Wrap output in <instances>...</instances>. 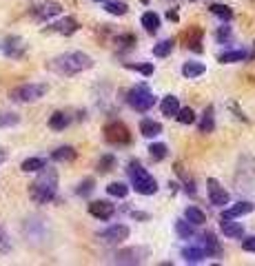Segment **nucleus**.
<instances>
[{
    "label": "nucleus",
    "mask_w": 255,
    "mask_h": 266,
    "mask_svg": "<svg viewBox=\"0 0 255 266\" xmlns=\"http://www.w3.org/2000/svg\"><path fill=\"white\" fill-rule=\"evenodd\" d=\"M49 91V86L44 82H27V84H18L9 91V100L18 102V104H29V102H38L44 94Z\"/></svg>",
    "instance_id": "4"
},
{
    "label": "nucleus",
    "mask_w": 255,
    "mask_h": 266,
    "mask_svg": "<svg viewBox=\"0 0 255 266\" xmlns=\"http://www.w3.org/2000/svg\"><path fill=\"white\" fill-rule=\"evenodd\" d=\"M126 69H131V71H138V74H142V76H153V62H144V64H138V62H124Z\"/></svg>",
    "instance_id": "40"
},
{
    "label": "nucleus",
    "mask_w": 255,
    "mask_h": 266,
    "mask_svg": "<svg viewBox=\"0 0 255 266\" xmlns=\"http://www.w3.org/2000/svg\"><path fill=\"white\" fill-rule=\"evenodd\" d=\"M94 2H104V0H94Z\"/></svg>",
    "instance_id": "48"
},
{
    "label": "nucleus",
    "mask_w": 255,
    "mask_h": 266,
    "mask_svg": "<svg viewBox=\"0 0 255 266\" xmlns=\"http://www.w3.org/2000/svg\"><path fill=\"white\" fill-rule=\"evenodd\" d=\"M216 36H218L220 42H231V27H220Z\"/></svg>",
    "instance_id": "42"
},
{
    "label": "nucleus",
    "mask_w": 255,
    "mask_h": 266,
    "mask_svg": "<svg viewBox=\"0 0 255 266\" xmlns=\"http://www.w3.org/2000/svg\"><path fill=\"white\" fill-rule=\"evenodd\" d=\"M182 258H184V262L200 264L206 258V253H204L202 246H186V248H182Z\"/></svg>",
    "instance_id": "20"
},
{
    "label": "nucleus",
    "mask_w": 255,
    "mask_h": 266,
    "mask_svg": "<svg viewBox=\"0 0 255 266\" xmlns=\"http://www.w3.org/2000/svg\"><path fill=\"white\" fill-rule=\"evenodd\" d=\"M104 9L111 16H124V14L129 12L126 2H120V0H104Z\"/></svg>",
    "instance_id": "31"
},
{
    "label": "nucleus",
    "mask_w": 255,
    "mask_h": 266,
    "mask_svg": "<svg viewBox=\"0 0 255 266\" xmlns=\"http://www.w3.org/2000/svg\"><path fill=\"white\" fill-rule=\"evenodd\" d=\"M166 16H169V20H178V14H176V12H169Z\"/></svg>",
    "instance_id": "47"
},
{
    "label": "nucleus",
    "mask_w": 255,
    "mask_h": 266,
    "mask_svg": "<svg viewBox=\"0 0 255 266\" xmlns=\"http://www.w3.org/2000/svg\"><path fill=\"white\" fill-rule=\"evenodd\" d=\"M126 104L131 106V109H136L138 114H146V111H151L153 106H156V96L149 91V86L144 82L136 84L129 89V94H126Z\"/></svg>",
    "instance_id": "5"
},
{
    "label": "nucleus",
    "mask_w": 255,
    "mask_h": 266,
    "mask_svg": "<svg viewBox=\"0 0 255 266\" xmlns=\"http://www.w3.org/2000/svg\"><path fill=\"white\" fill-rule=\"evenodd\" d=\"M140 133L144 138H156V136H160V133H162V124H160V122H156V120L144 118V120L140 122Z\"/></svg>",
    "instance_id": "17"
},
{
    "label": "nucleus",
    "mask_w": 255,
    "mask_h": 266,
    "mask_svg": "<svg viewBox=\"0 0 255 266\" xmlns=\"http://www.w3.org/2000/svg\"><path fill=\"white\" fill-rule=\"evenodd\" d=\"M204 71H206V66H204L202 62H196V60H188V62L182 64V76L184 78H198V76H202Z\"/></svg>",
    "instance_id": "23"
},
{
    "label": "nucleus",
    "mask_w": 255,
    "mask_h": 266,
    "mask_svg": "<svg viewBox=\"0 0 255 266\" xmlns=\"http://www.w3.org/2000/svg\"><path fill=\"white\" fill-rule=\"evenodd\" d=\"M104 140L109 142V144L122 146V144H129L131 142V133H129V129H126L124 122L114 120L104 126Z\"/></svg>",
    "instance_id": "6"
},
{
    "label": "nucleus",
    "mask_w": 255,
    "mask_h": 266,
    "mask_svg": "<svg viewBox=\"0 0 255 266\" xmlns=\"http://www.w3.org/2000/svg\"><path fill=\"white\" fill-rule=\"evenodd\" d=\"M176 173H178V178L184 182V191L188 193V196H196V182H193V178L182 168V164H176Z\"/></svg>",
    "instance_id": "28"
},
{
    "label": "nucleus",
    "mask_w": 255,
    "mask_h": 266,
    "mask_svg": "<svg viewBox=\"0 0 255 266\" xmlns=\"http://www.w3.org/2000/svg\"><path fill=\"white\" fill-rule=\"evenodd\" d=\"M149 258V248L144 246H129V248H122L114 255V262L116 264H142L144 260Z\"/></svg>",
    "instance_id": "7"
},
{
    "label": "nucleus",
    "mask_w": 255,
    "mask_h": 266,
    "mask_svg": "<svg viewBox=\"0 0 255 266\" xmlns=\"http://www.w3.org/2000/svg\"><path fill=\"white\" fill-rule=\"evenodd\" d=\"M242 248L248 250V253H255V238H246L242 242Z\"/></svg>",
    "instance_id": "44"
},
{
    "label": "nucleus",
    "mask_w": 255,
    "mask_h": 266,
    "mask_svg": "<svg viewBox=\"0 0 255 266\" xmlns=\"http://www.w3.org/2000/svg\"><path fill=\"white\" fill-rule=\"evenodd\" d=\"M142 27H144V32L146 34H156L158 29H160V16H158L156 12H146V14H142Z\"/></svg>",
    "instance_id": "19"
},
{
    "label": "nucleus",
    "mask_w": 255,
    "mask_h": 266,
    "mask_svg": "<svg viewBox=\"0 0 255 266\" xmlns=\"http://www.w3.org/2000/svg\"><path fill=\"white\" fill-rule=\"evenodd\" d=\"M176 233L180 235L182 240H191L193 235H196V228H193V224L188 222V220H178V222H176Z\"/></svg>",
    "instance_id": "29"
},
{
    "label": "nucleus",
    "mask_w": 255,
    "mask_h": 266,
    "mask_svg": "<svg viewBox=\"0 0 255 266\" xmlns=\"http://www.w3.org/2000/svg\"><path fill=\"white\" fill-rule=\"evenodd\" d=\"M60 12H62V4H60V2L44 0V2L34 4V7H32V18L38 20V22H44V20H51V18L60 16Z\"/></svg>",
    "instance_id": "8"
},
{
    "label": "nucleus",
    "mask_w": 255,
    "mask_h": 266,
    "mask_svg": "<svg viewBox=\"0 0 255 266\" xmlns=\"http://www.w3.org/2000/svg\"><path fill=\"white\" fill-rule=\"evenodd\" d=\"M78 29H80L78 20L71 18V16H64L62 20H58V22L49 24L47 32H54V34H60V36H71V34L78 32Z\"/></svg>",
    "instance_id": "13"
},
{
    "label": "nucleus",
    "mask_w": 255,
    "mask_h": 266,
    "mask_svg": "<svg viewBox=\"0 0 255 266\" xmlns=\"http://www.w3.org/2000/svg\"><path fill=\"white\" fill-rule=\"evenodd\" d=\"M94 66V58L86 56L84 51H67V54H60L56 58H51L47 62V69L56 76H64V78H71V76H78L82 71H89Z\"/></svg>",
    "instance_id": "1"
},
{
    "label": "nucleus",
    "mask_w": 255,
    "mask_h": 266,
    "mask_svg": "<svg viewBox=\"0 0 255 266\" xmlns=\"http://www.w3.org/2000/svg\"><path fill=\"white\" fill-rule=\"evenodd\" d=\"M44 166H47V160H44V158H27V160H22V164H20V168H22L24 173H36Z\"/></svg>",
    "instance_id": "25"
},
{
    "label": "nucleus",
    "mask_w": 255,
    "mask_h": 266,
    "mask_svg": "<svg viewBox=\"0 0 255 266\" xmlns=\"http://www.w3.org/2000/svg\"><path fill=\"white\" fill-rule=\"evenodd\" d=\"M58 193V171L56 168H40V176L29 186V198L36 204H49Z\"/></svg>",
    "instance_id": "2"
},
{
    "label": "nucleus",
    "mask_w": 255,
    "mask_h": 266,
    "mask_svg": "<svg viewBox=\"0 0 255 266\" xmlns=\"http://www.w3.org/2000/svg\"><path fill=\"white\" fill-rule=\"evenodd\" d=\"M131 218H136V220H149V216H146V213H140V211H131Z\"/></svg>",
    "instance_id": "45"
},
{
    "label": "nucleus",
    "mask_w": 255,
    "mask_h": 266,
    "mask_svg": "<svg viewBox=\"0 0 255 266\" xmlns=\"http://www.w3.org/2000/svg\"><path fill=\"white\" fill-rule=\"evenodd\" d=\"M184 220H188L193 226H200V224L206 222V216H204V211H200L198 206H188V208H184Z\"/></svg>",
    "instance_id": "26"
},
{
    "label": "nucleus",
    "mask_w": 255,
    "mask_h": 266,
    "mask_svg": "<svg viewBox=\"0 0 255 266\" xmlns=\"http://www.w3.org/2000/svg\"><path fill=\"white\" fill-rule=\"evenodd\" d=\"M126 173H129L131 186L136 188V193H140V196H153V193L158 191L156 178H153L151 173L146 171V168L142 166L138 160H131L129 162V168H126Z\"/></svg>",
    "instance_id": "3"
},
{
    "label": "nucleus",
    "mask_w": 255,
    "mask_h": 266,
    "mask_svg": "<svg viewBox=\"0 0 255 266\" xmlns=\"http://www.w3.org/2000/svg\"><path fill=\"white\" fill-rule=\"evenodd\" d=\"M116 168V156H111V153H104V156L100 158L98 162V171L100 173H109Z\"/></svg>",
    "instance_id": "38"
},
{
    "label": "nucleus",
    "mask_w": 255,
    "mask_h": 266,
    "mask_svg": "<svg viewBox=\"0 0 255 266\" xmlns=\"http://www.w3.org/2000/svg\"><path fill=\"white\" fill-rule=\"evenodd\" d=\"M186 47L196 54L202 51V29H193L191 34H186Z\"/></svg>",
    "instance_id": "27"
},
{
    "label": "nucleus",
    "mask_w": 255,
    "mask_h": 266,
    "mask_svg": "<svg viewBox=\"0 0 255 266\" xmlns=\"http://www.w3.org/2000/svg\"><path fill=\"white\" fill-rule=\"evenodd\" d=\"M220 228H222V233L226 235V238H242V235H244V226L240 222H233L231 218H222Z\"/></svg>",
    "instance_id": "15"
},
{
    "label": "nucleus",
    "mask_w": 255,
    "mask_h": 266,
    "mask_svg": "<svg viewBox=\"0 0 255 266\" xmlns=\"http://www.w3.org/2000/svg\"><path fill=\"white\" fill-rule=\"evenodd\" d=\"M129 226L126 224H114V226H109L106 231H102L98 238L102 240L104 244H118V242H122V240H126L129 238Z\"/></svg>",
    "instance_id": "12"
},
{
    "label": "nucleus",
    "mask_w": 255,
    "mask_h": 266,
    "mask_svg": "<svg viewBox=\"0 0 255 266\" xmlns=\"http://www.w3.org/2000/svg\"><path fill=\"white\" fill-rule=\"evenodd\" d=\"M12 248V244H9V238H7V233L0 228V253H7V250Z\"/></svg>",
    "instance_id": "43"
},
{
    "label": "nucleus",
    "mask_w": 255,
    "mask_h": 266,
    "mask_svg": "<svg viewBox=\"0 0 255 266\" xmlns=\"http://www.w3.org/2000/svg\"><path fill=\"white\" fill-rule=\"evenodd\" d=\"M173 47H176V40L166 38V40H162V42H158L156 47H153V56H158V58H166V56L173 51Z\"/></svg>",
    "instance_id": "30"
},
{
    "label": "nucleus",
    "mask_w": 255,
    "mask_h": 266,
    "mask_svg": "<svg viewBox=\"0 0 255 266\" xmlns=\"http://www.w3.org/2000/svg\"><path fill=\"white\" fill-rule=\"evenodd\" d=\"M0 51H2L7 58H22L24 51H27V44H24L22 38H18V36H7V38L0 42Z\"/></svg>",
    "instance_id": "10"
},
{
    "label": "nucleus",
    "mask_w": 255,
    "mask_h": 266,
    "mask_svg": "<svg viewBox=\"0 0 255 266\" xmlns=\"http://www.w3.org/2000/svg\"><path fill=\"white\" fill-rule=\"evenodd\" d=\"M220 60L222 64H233V62H242V60H246V51H224L220 54Z\"/></svg>",
    "instance_id": "32"
},
{
    "label": "nucleus",
    "mask_w": 255,
    "mask_h": 266,
    "mask_svg": "<svg viewBox=\"0 0 255 266\" xmlns=\"http://www.w3.org/2000/svg\"><path fill=\"white\" fill-rule=\"evenodd\" d=\"M208 12H211L213 16L222 18V20H231V18H233L231 7H226V4H220V2H213L211 7H208Z\"/></svg>",
    "instance_id": "35"
},
{
    "label": "nucleus",
    "mask_w": 255,
    "mask_h": 266,
    "mask_svg": "<svg viewBox=\"0 0 255 266\" xmlns=\"http://www.w3.org/2000/svg\"><path fill=\"white\" fill-rule=\"evenodd\" d=\"M116 42H118L120 47L129 49V47H134V44H136V36H131V34H126V36H118V40H116Z\"/></svg>",
    "instance_id": "41"
},
{
    "label": "nucleus",
    "mask_w": 255,
    "mask_h": 266,
    "mask_svg": "<svg viewBox=\"0 0 255 266\" xmlns=\"http://www.w3.org/2000/svg\"><path fill=\"white\" fill-rule=\"evenodd\" d=\"M253 204L251 202H238V204H233V206H228V208H224V213H222V218H231V220H236L240 216H248V213L253 211Z\"/></svg>",
    "instance_id": "14"
},
{
    "label": "nucleus",
    "mask_w": 255,
    "mask_h": 266,
    "mask_svg": "<svg viewBox=\"0 0 255 266\" xmlns=\"http://www.w3.org/2000/svg\"><path fill=\"white\" fill-rule=\"evenodd\" d=\"M160 109H162V116H166V118H176V114L180 111V100H178L176 96H166V98L162 100Z\"/></svg>",
    "instance_id": "24"
},
{
    "label": "nucleus",
    "mask_w": 255,
    "mask_h": 266,
    "mask_svg": "<svg viewBox=\"0 0 255 266\" xmlns=\"http://www.w3.org/2000/svg\"><path fill=\"white\" fill-rule=\"evenodd\" d=\"M216 111H213V106H206L204 109V114H202V118H200V133H211L213 129H216Z\"/></svg>",
    "instance_id": "16"
},
{
    "label": "nucleus",
    "mask_w": 255,
    "mask_h": 266,
    "mask_svg": "<svg viewBox=\"0 0 255 266\" xmlns=\"http://www.w3.org/2000/svg\"><path fill=\"white\" fill-rule=\"evenodd\" d=\"M69 122H71V118L64 114V111H56V114L49 118V129H54V131H64V129L69 126Z\"/></svg>",
    "instance_id": "18"
},
{
    "label": "nucleus",
    "mask_w": 255,
    "mask_h": 266,
    "mask_svg": "<svg viewBox=\"0 0 255 266\" xmlns=\"http://www.w3.org/2000/svg\"><path fill=\"white\" fill-rule=\"evenodd\" d=\"M200 246L204 248V253H206V258H211V255H220V244H218L216 235H211V233L202 235V242H200Z\"/></svg>",
    "instance_id": "22"
},
{
    "label": "nucleus",
    "mask_w": 255,
    "mask_h": 266,
    "mask_svg": "<svg viewBox=\"0 0 255 266\" xmlns=\"http://www.w3.org/2000/svg\"><path fill=\"white\" fill-rule=\"evenodd\" d=\"M149 156L153 162H162L166 156H169V149H166V144H162V142H153L149 146Z\"/></svg>",
    "instance_id": "33"
},
{
    "label": "nucleus",
    "mask_w": 255,
    "mask_h": 266,
    "mask_svg": "<svg viewBox=\"0 0 255 266\" xmlns=\"http://www.w3.org/2000/svg\"><path fill=\"white\" fill-rule=\"evenodd\" d=\"M20 122V116L14 111H0V129H7V126H16Z\"/></svg>",
    "instance_id": "36"
},
{
    "label": "nucleus",
    "mask_w": 255,
    "mask_h": 266,
    "mask_svg": "<svg viewBox=\"0 0 255 266\" xmlns=\"http://www.w3.org/2000/svg\"><path fill=\"white\" fill-rule=\"evenodd\" d=\"M7 158H9V153H7V151H4V149H0V164H2V162H4V160H7Z\"/></svg>",
    "instance_id": "46"
},
{
    "label": "nucleus",
    "mask_w": 255,
    "mask_h": 266,
    "mask_svg": "<svg viewBox=\"0 0 255 266\" xmlns=\"http://www.w3.org/2000/svg\"><path fill=\"white\" fill-rule=\"evenodd\" d=\"M106 193H109L111 198H126L129 196V186H126L124 182H111L109 186H106Z\"/></svg>",
    "instance_id": "34"
},
{
    "label": "nucleus",
    "mask_w": 255,
    "mask_h": 266,
    "mask_svg": "<svg viewBox=\"0 0 255 266\" xmlns=\"http://www.w3.org/2000/svg\"><path fill=\"white\" fill-rule=\"evenodd\" d=\"M94 188H96V180H94V178H86V180H82V182L78 184V188H76V196L89 198L91 193H94Z\"/></svg>",
    "instance_id": "37"
},
{
    "label": "nucleus",
    "mask_w": 255,
    "mask_h": 266,
    "mask_svg": "<svg viewBox=\"0 0 255 266\" xmlns=\"http://www.w3.org/2000/svg\"><path fill=\"white\" fill-rule=\"evenodd\" d=\"M76 149L74 146H58L54 153H51V160L54 162H74L76 160Z\"/></svg>",
    "instance_id": "21"
},
{
    "label": "nucleus",
    "mask_w": 255,
    "mask_h": 266,
    "mask_svg": "<svg viewBox=\"0 0 255 266\" xmlns=\"http://www.w3.org/2000/svg\"><path fill=\"white\" fill-rule=\"evenodd\" d=\"M89 213L100 222H106L116 216V204H111L109 200H96V202H89Z\"/></svg>",
    "instance_id": "11"
},
{
    "label": "nucleus",
    "mask_w": 255,
    "mask_h": 266,
    "mask_svg": "<svg viewBox=\"0 0 255 266\" xmlns=\"http://www.w3.org/2000/svg\"><path fill=\"white\" fill-rule=\"evenodd\" d=\"M176 120L180 122V124H193V122H196V111H193L191 106H186V109H180L176 114Z\"/></svg>",
    "instance_id": "39"
},
{
    "label": "nucleus",
    "mask_w": 255,
    "mask_h": 266,
    "mask_svg": "<svg viewBox=\"0 0 255 266\" xmlns=\"http://www.w3.org/2000/svg\"><path fill=\"white\" fill-rule=\"evenodd\" d=\"M206 191H208V200H211L213 206H226V204L231 202L228 191L218 180H213V178H208V180H206Z\"/></svg>",
    "instance_id": "9"
}]
</instances>
